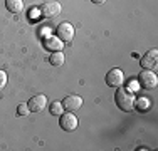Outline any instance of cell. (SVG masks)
<instances>
[{"label":"cell","mask_w":158,"mask_h":151,"mask_svg":"<svg viewBox=\"0 0 158 151\" xmlns=\"http://www.w3.org/2000/svg\"><path fill=\"white\" fill-rule=\"evenodd\" d=\"M114 101H116V106H118L121 111H133L135 109V104H136V97H135V94L131 92V91H128L125 88H118L114 94Z\"/></svg>","instance_id":"6da1fadb"},{"label":"cell","mask_w":158,"mask_h":151,"mask_svg":"<svg viewBox=\"0 0 158 151\" xmlns=\"http://www.w3.org/2000/svg\"><path fill=\"white\" fill-rule=\"evenodd\" d=\"M138 82H140V86L143 89H153L158 84V77L152 69H143L138 74Z\"/></svg>","instance_id":"7a4b0ae2"},{"label":"cell","mask_w":158,"mask_h":151,"mask_svg":"<svg viewBox=\"0 0 158 151\" xmlns=\"http://www.w3.org/2000/svg\"><path fill=\"white\" fill-rule=\"evenodd\" d=\"M59 14H61V3L56 2V0H49V2H44L40 5V15L46 18L57 17Z\"/></svg>","instance_id":"3957f363"},{"label":"cell","mask_w":158,"mask_h":151,"mask_svg":"<svg viewBox=\"0 0 158 151\" xmlns=\"http://www.w3.org/2000/svg\"><path fill=\"white\" fill-rule=\"evenodd\" d=\"M56 35H57V39L61 42H71L74 39V27L69 22H62L56 29Z\"/></svg>","instance_id":"277c9868"},{"label":"cell","mask_w":158,"mask_h":151,"mask_svg":"<svg viewBox=\"0 0 158 151\" xmlns=\"http://www.w3.org/2000/svg\"><path fill=\"white\" fill-rule=\"evenodd\" d=\"M123 81H125V76H123V71L119 67H113L111 71H108V74H106L108 86H111V88H121Z\"/></svg>","instance_id":"5b68a950"},{"label":"cell","mask_w":158,"mask_h":151,"mask_svg":"<svg viewBox=\"0 0 158 151\" xmlns=\"http://www.w3.org/2000/svg\"><path fill=\"white\" fill-rule=\"evenodd\" d=\"M59 124H61V128L64 131H74L77 128V118L71 111L62 112L61 119H59Z\"/></svg>","instance_id":"8992f818"},{"label":"cell","mask_w":158,"mask_h":151,"mask_svg":"<svg viewBox=\"0 0 158 151\" xmlns=\"http://www.w3.org/2000/svg\"><path fill=\"white\" fill-rule=\"evenodd\" d=\"M82 106V97L77 96V94H69V96L64 97L62 101V108L66 109V111H77V109H81Z\"/></svg>","instance_id":"52a82bcc"},{"label":"cell","mask_w":158,"mask_h":151,"mask_svg":"<svg viewBox=\"0 0 158 151\" xmlns=\"http://www.w3.org/2000/svg\"><path fill=\"white\" fill-rule=\"evenodd\" d=\"M156 62H158V51H156V49L148 51V52H146V54L140 59L141 67H145V69H155V67H156Z\"/></svg>","instance_id":"ba28073f"},{"label":"cell","mask_w":158,"mask_h":151,"mask_svg":"<svg viewBox=\"0 0 158 151\" xmlns=\"http://www.w3.org/2000/svg\"><path fill=\"white\" fill-rule=\"evenodd\" d=\"M27 106H29V109H31L32 112H39L47 106V97L44 96V94H37V96H34V97L29 99Z\"/></svg>","instance_id":"9c48e42d"},{"label":"cell","mask_w":158,"mask_h":151,"mask_svg":"<svg viewBox=\"0 0 158 151\" xmlns=\"http://www.w3.org/2000/svg\"><path fill=\"white\" fill-rule=\"evenodd\" d=\"M5 9L12 14H20L24 10V2L22 0H5Z\"/></svg>","instance_id":"30bf717a"},{"label":"cell","mask_w":158,"mask_h":151,"mask_svg":"<svg viewBox=\"0 0 158 151\" xmlns=\"http://www.w3.org/2000/svg\"><path fill=\"white\" fill-rule=\"evenodd\" d=\"M64 60H66V57H64V54H62L61 51H56V52H52V54L49 55V62H51L54 67L62 66V64H64Z\"/></svg>","instance_id":"8fae6325"},{"label":"cell","mask_w":158,"mask_h":151,"mask_svg":"<svg viewBox=\"0 0 158 151\" xmlns=\"http://www.w3.org/2000/svg\"><path fill=\"white\" fill-rule=\"evenodd\" d=\"M62 45H64V42H61L59 39H47L46 40V47L49 49V51H52V52H54V49L56 51H61Z\"/></svg>","instance_id":"7c38bea8"},{"label":"cell","mask_w":158,"mask_h":151,"mask_svg":"<svg viewBox=\"0 0 158 151\" xmlns=\"http://www.w3.org/2000/svg\"><path fill=\"white\" fill-rule=\"evenodd\" d=\"M62 112H64L62 103H52L51 104V114L52 116H61Z\"/></svg>","instance_id":"4fadbf2b"},{"label":"cell","mask_w":158,"mask_h":151,"mask_svg":"<svg viewBox=\"0 0 158 151\" xmlns=\"http://www.w3.org/2000/svg\"><path fill=\"white\" fill-rule=\"evenodd\" d=\"M29 112H31V109H29L27 103H22V104L17 106V114H19V116H27Z\"/></svg>","instance_id":"5bb4252c"},{"label":"cell","mask_w":158,"mask_h":151,"mask_svg":"<svg viewBox=\"0 0 158 151\" xmlns=\"http://www.w3.org/2000/svg\"><path fill=\"white\" fill-rule=\"evenodd\" d=\"M5 84H7V72L0 69V91L5 88Z\"/></svg>","instance_id":"9a60e30c"},{"label":"cell","mask_w":158,"mask_h":151,"mask_svg":"<svg viewBox=\"0 0 158 151\" xmlns=\"http://www.w3.org/2000/svg\"><path fill=\"white\" fill-rule=\"evenodd\" d=\"M138 108H140L141 111H146V109L150 108V101H146V99H140V103H138Z\"/></svg>","instance_id":"2e32d148"},{"label":"cell","mask_w":158,"mask_h":151,"mask_svg":"<svg viewBox=\"0 0 158 151\" xmlns=\"http://www.w3.org/2000/svg\"><path fill=\"white\" fill-rule=\"evenodd\" d=\"M91 2H93V3H98V5H99V3H104L106 0H91Z\"/></svg>","instance_id":"e0dca14e"}]
</instances>
